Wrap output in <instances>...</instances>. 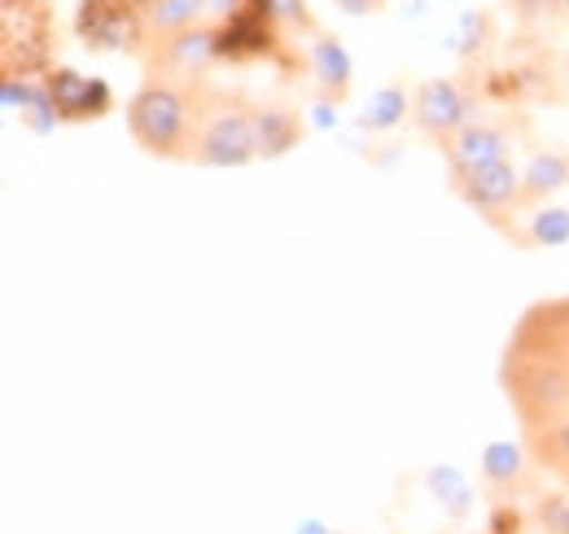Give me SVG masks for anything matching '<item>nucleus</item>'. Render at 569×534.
Here are the masks:
<instances>
[{"mask_svg": "<svg viewBox=\"0 0 569 534\" xmlns=\"http://www.w3.org/2000/svg\"><path fill=\"white\" fill-rule=\"evenodd\" d=\"M128 128L137 145L153 158H189L193 128H198V101L180 83H144L128 101Z\"/></svg>", "mask_w": 569, "mask_h": 534, "instance_id": "obj_1", "label": "nucleus"}, {"mask_svg": "<svg viewBox=\"0 0 569 534\" xmlns=\"http://www.w3.org/2000/svg\"><path fill=\"white\" fill-rule=\"evenodd\" d=\"M189 158L202 167H246L259 158L254 149V110L237 97H207L198 101V128Z\"/></svg>", "mask_w": 569, "mask_h": 534, "instance_id": "obj_2", "label": "nucleus"}, {"mask_svg": "<svg viewBox=\"0 0 569 534\" xmlns=\"http://www.w3.org/2000/svg\"><path fill=\"white\" fill-rule=\"evenodd\" d=\"M49 62L44 0H4V79H31Z\"/></svg>", "mask_w": 569, "mask_h": 534, "instance_id": "obj_3", "label": "nucleus"}, {"mask_svg": "<svg viewBox=\"0 0 569 534\" xmlns=\"http://www.w3.org/2000/svg\"><path fill=\"white\" fill-rule=\"evenodd\" d=\"M149 0H83L74 31L92 44V49H141L149 36Z\"/></svg>", "mask_w": 569, "mask_h": 534, "instance_id": "obj_4", "label": "nucleus"}, {"mask_svg": "<svg viewBox=\"0 0 569 534\" xmlns=\"http://www.w3.org/2000/svg\"><path fill=\"white\" fill-rule=\"evenodd\" d=\"M469 115H473V101L456 79H426L412 97V123L438 145H447L460 128H469L473 123Z\"/></svg>", "mask_w": 569, "mask_h": 534, "instance_id": "obj_5", "label": "nucleus"}, {"mask_svg": "<svg viewBox=\"0 0 569 534\" xmlns=\"http://www.w3.org/2000/svg\"><path fill=\"white\" fill-rule=\"evenodd\" d=\"M49 83V97L58 106V119L62 123H83V119H101L110 106H114V92L106 79H88L71 67H58L44 75Z\"/></svg>", "mask_w": 569, "mask_h": 534, "instance_id": "obj_6", "label": "nucleus"}, {"mask_svg": "<svg viewBox=\"0 0 569 534\" xmlns=\"http://www.w3.org/2000/svg\"><path fill=\"white\" fill-rule=\"evenodd\" d=\"M456 189L469 206H478L487 215H503L508 206H521V171L512 162H491L469 176H456Z\"/></svg>", "mask_w": 569, "mask_h": 534, "instance_id": "obj_7", "label": "nucleus"}, {"mask_svg": "<svg viewBox=\"0 0 569 534\" xmlns=\"http://www.w3.org/2000/svg\"><path fill=\"white\" fill-rule=\"evenodd\" d=\"M508 136L499 132L496 123H469L442 145L447 154V167L451 176H469L478 167H491V162H508Z\"/></svg>", "mask_w": 569, "mask_h": 534, "instance_id": "obj_8", "label": "nucleus"}, {"mask_svg": "<svg viewBox=\"0 0 569 534\" xmlns=\"http://www.w3.org/2000/svg\"><path fill=\"white\" fill-rule=\"evenodd\" d=\"M311 75H316L325 101H342V97L351 92L356 67H351V53L342 49L338 36H316V40H311Z\"/></svg>", "mask_w": 569, "mask_h": 534, "instance_id": "obj_9", "label": "nucleus"}, {"mask_svg": "<svg viewBox=\"0 0 569 534\" xmlns=\"http://www.w3.org/2000/svg\"><path fill=\"white\" fill-rule=\"evenodd\" d=\"M162 62L171 70H180V75H202V70L219 62V31L211 27H189V31H180V36H171L167 44H162Z\"/></svg>", "mask_w": 569, "mask_h": 534, "instance_id": "obj_10", "label": "nucleus"}, {"mask_svg": "<svg viewBox=\"0 0 569 534\" xmlns=\"http://www.w3.org/2000/svg\"><path fill=\"white\" fill-rule=\"evenodd\" d=\"M302 140V119L284 106H259L254 110V149L259 158H284Z\"/></svg>", "mask_w": 569, "mask_h": 534, "instance_id": "obj_11", "label": "nucleus"}, {"mask_svg": "<svg viewBox=\"0 0 569 534\" xmlns=\"http://www.w3.org/2000/svg\"><path fill=\"white\" fill-rule=\"evenodd\" d=\"M566 185H569V158L557 154V149H543V154H535V158L526 162V171H521V206L552 198V194H561Z\"/></svg>", "mask_w": 569, "mask_h": 534, "instance_id": "obj_12", "label": "nucleus"}, {"mask_svg": "<svg viewBox=\"0 0 569 534\" xmlns=\"http://www.w3.org/2000/svg\"><path fill=\"white\" fill-rule=\"evenodd\" d=\"M478 465H482V482L496 495H512L526 482V447H517V443H487Z\"/></svg>", "mask_w": 569, "mask_h": 534, "instance_id": "obj_13", "label": "nucleus"}, {"mask_svg": "<svg viewBox=\"0 0 569 534\" xmlns=\"http://www.w3.org/2000/svg\"><path fill=\"white\" fill-rule=\"evenodd\" d=\"M207 4L211 0H149V13H144L149 36H167L171 40V36L198 27V18L207 13Z\"/></svg>", "mask_w": 569, "mask_h": 534, "instance_id": "obj_14", "label": "nucleus"}, {"mask_svg": "<svg viewBox=\"0 0 569 534\" xmlns=\"http://www.w3.org/2000/svg\"><path fill=\"white\" fill-rule=\"evenodd\" d=\"M426 486H429V495H433L451 517H465V513L473 508V486H469V477H465L460 468L433 465L426 473Z\"/></svg>", "mask_w": 569, "mask_h": 534, "instance_id": "obj_15", "label": "nucleus"}, {"mask_svg": "<svg viewBox=\"0 0 569 534\" xmlns=\"http://www.w3.org/2000/svg\"><path fill=\"white\" fill-rule=\"evenodd\" d=\"M403 115H408V92L399 88V83H386V88H377L372 97H368V110H363V128L368 132H390V128H399L403 123Z\"/></svg>", "mask_w": 569, "mask_h": 534, "instance_id": "obj_16", "label": "nucleus"}, {"mask_svg": "<svg viewBox=\"0 0 569 534\" xmlns=\"http://www.w3.org/2000/svg\"><path fill=\"white\" fill-rule=\"evenodd\" d=\"M18 119L31 128V132H53L62 119H58V106H53V97H49V83L44 79H27V92H22V101H18Z\"/></svg>", "mask_w": 569, "mask_h": 534, "instance_id": "obj_17", "label": "nucleus"}, {"mask_svg": "<svg viewBox=\"0 0 569 534\" xmlns=\"http://www.w3.org/2000/svg\"><path fill=\"white\" fill-rule=\"evenodd\" d=\"M530 246H566L569 241V210L566 206H543L530 215V233H526Z\"/></svg>", "mask_w": 569, "mask_h": 534, "instance_id": "obj_18", "label": "nucleus"}, {"mask_svg": "<svg viewBox=\"0 0 569 534\" xmlns=\"http://www.w3.org/2000/svg\"><path fill=\"white\" fill-rule=\"evenodd\" d=\"M487 31H491V18L482 9H465L456 18V31H451V49L456 53H478L487 44Z\"/></svg>", "mask_w": 569, "mask_h": 534, "instance_id": "obj_19", "label": "nucleus"}, {"mask_svg": "<svg viewBox=\"0 0 569 534\" xmlns=\"http://www.w3.org/2000/svg\"><path fill=\"white\" fill-rule=\"evenodd\" d=\"M539 517H543V534H569V500L552 495L548 504H539Z\"/></svg>", "mask_w": 569, "mask_h": 534, "instance_id": "obj_20", "label": "nucleus"}, {"mask_svg": "<svg viewBox=\"0 0 569 534\" xmlns=\"http://www.w3.org/2000/svg\"><path fill=\"white\" fill-rule=\"evenodd\" d=\"M512 4V13L521 18V22H539V18H548L561 0H508Z\"/></svg>", "mask_w": 569, "mask_h": 534, "instance_id": "obj_21", "label": "nucleus"}, {"mask_svg": "<svg viewBox=\"0 0 569 534\" xmlns=\"http://www.w3.org/2000/svg\"><path fill=\"white\" fill-rule=\"evenodd\" d=\"M381 0H338V9L342 13H351V18H363V13H372Z\"/></svg>", "mask_w": 569, "mask_h": 534, "instance_id": "obj_22", "label": "nucleus"}, {"mask_svg": "<svg viewBox=\"0 0 569 534\" xmlns=\"http://www.w3.org/2000/svg\"><path fill=\"white\" fill-rule=\"evenodd\" d=\"M316 128H333V101H320L316 106Z\"/></svg>", "mask_w": 569, "mask_h": 534, "instance_id": "obj_23", "label": "nucleus"}, {"mask_svg": "<svg viewBox=\"0 0 569 534\" xmlns=\"http://www.w3.org/2000/svg\"><path fill=\"white\" fill-rule=\"evenodd\" d=\"M298 534H338V531H329L325 522H302V526H298Z\"/></svg>", "mask_w": 569, "mask_h": 534, "instance_id": "obj_24", "label": "nucleus"}, {"mask_svg": "<svg viewBox=\"0 0 569 534\" xmlns=\"http://www.w3.org/2000/svg\"><path fill=\"white\" fill-rule=\"evenodd\" d=\"M561 4H566V9H569V0H561Z\"/></svg>", "mask_w": 569, "mask_h": 534, "instance_id": "obj_25", "label": "nucleus"}]
</instances>
